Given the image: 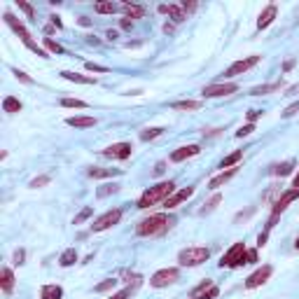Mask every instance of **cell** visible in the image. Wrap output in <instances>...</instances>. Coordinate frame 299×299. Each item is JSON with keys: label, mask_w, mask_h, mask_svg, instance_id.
<instances>
[{"label": "cell", "mask_w": 299, "mask_h": 299, "mask_svg": "<svg viewBox=\"0 0 299 299\" xmlns=\"http://www.w3.org/2000/svg\"><path fill=\"white\" fill-rule=\"evenodd\" d=\"M297 112H299V101H297V103H292V105H288V108L283 110V117H285V119H288V117L297 115Z\"/></svg>", "instance_id": "obj_42"}, {"label": "cell", "mask_w": 299, "mask_h": 299, "mask_svg": "<svg viewBox=\"0 0 299 299\" xmlns=\"http://www.w3.org/2000/svg\"><path fill=\"white\" fill-rule=\"evenodd\" d=\"M218 294H220L218 285H215L213 281H206V283H201L194 292H192V299H215Z\"/></svg>", "instance_id": "obj_13"}, {"label": "cell", "mask_w": 299, "mask_h": 299, "mask_svg": "<svg viewBox=\"0 0 299 299\" xmlns=\"http://www.w3.org/2000/svg\"><path fill=\"white\" fill-rule=\"evenodd\" d=\"M220 201H222V196H220V194H215V196H213V199H211V201H208V203H206V206H203V211H201V213H211V211H213V208H215V206H218V203H220Z\"/></svg>", "instance_id": "obj_41"}, {"label": "cell", "mask_w": 299, "mask_h": 299, "mask_svg": "<svg viewBox=\"0 0 299 299\" xmlns=\"http://www.w3.org/2000/svg\"><path fill=\"white\" fill-rule=\"evenodd\" d=\"M23 259H26V250L19 248L17 253H14V264H23Z\"/></svg>", "instance_id": "obj_47"}, {"label": "cell", "mask_w": 299, "mask_h": 299, "mask_svg": "<svg viewBox=\"0 0 299 299\" xmlns=\"http://www.w3.org/2000/svg\"><path fill=\"white\" fill-rule=\"evenodd\" d=\"M86 70H92V73H108L105 66H98V64H86Z\"/></svg>", "instance_id": "obj_45"}, {"label": "cell", "mask_w": 299, "mask_h": 299, "mask_svg": "<svg viewBox=\"0 0 299 299\" xmlns=\"http://www.w3.org/2000/svg\"><path fill=\"white\" fill-rule=\"evenodd\" d=\"M157 10H159L161 14H168V5H159V7H157Z\"/></svg>", "instance_id": "obj_55"}, {"label": "cell", "mask_w": 299, "mask_h": 299, "mask_svg": "<svg viewBox=\"0 0 299 299\" xmlns=\"http://www.w3.org/2000/svg\"><path fill=\"white\" fill-rule=\"evenodd\" d=\"M45 49L52 54H64V47L58 45V42H54L52 38H45Z\"/></svg>", "instance_id": "obj_35"}, {"label": "cell", "mask_w": 299, "mask_h": 299, "mask_svg": "<svg viewBox=\"0 0 299 299\" xmlns=\"http://www.w3.org/2000/svg\"><path fill=\"white\" fill-rule=\"evenodd\" d=\"M175 192V183H159V185H155V187H150L147 192H145L143 196H140V201H138V208H150V206H155V203H164L168 199V196Z\"/></svg>", "instance_id": "obj_2"}, {"label": "cell", "mask_w": 299, "mask_h": 299, "mask_svg": "<svg viewBox=\"0 0 299 299\" xmlns=\"http://www.w3.org/2000/svg\"><path fill=\"white\" fill-rule=\"evenodd\" d=\"M61 105H64V108H80V110L86 108V103H84V101H80V98H64V101H61Z\"/></svg>", "instance_id": "obj_34"}, {"label": "cell", "mask_w": 299, "mask_h": 299, "mask_svg": "<svg viewBox=\"0 0 299 299\" xmlns=\"http://www.w3.org/2000/svg\"><path fill=\"white\" fill-rule=\"evenodd\" d=\"M294 199H299V190H294V187H290L288 192H283L281 196H278V201L274 203V211H271V218H278V215L285 211V208L290 206V203L294 201Z\"/></svg>", "instance_id": "obj_9"}, {"label": "cell", "mask_w": 299, "mask_h": 299, "mask_svg": "<svg viewBox=\"0 0 299 299\" xmlns=\"http://www.w3.org/2000/svg\"><path fill=\"white\" fill-rule=\"evenodd\" d=\"M92 213H94V208H89V206H86V208H82V211H80V215H75L73 224H82L84 220H89V218H92Z\"/></svg>", "instance_id": "obj_36"}, {"label": "cell", "mask_w": 299, "mask_h": 299, "mask_svg": "<svg viewBox=\"0 0 299 299\" xmlns=\"http://www.w3.org/2000/svg\"><path fill=\"white\" fill-rule=\"evenodd\" d=\"M194 194V187H187V190H180V192H173L171 196H168L166 201H164V208H178L183 201H187L190 196Z\"/></svg>", "instance_id": "obj_14"}, {"label": "cell", "mask_w": 299, "mask_h": 299, "mask_svg": "<svg viewBox=\"0 0 299 299\" xmlns=\"http://www.w3.org/2000/svg\"><path fill=\"white\" fill-rule=\"evenodd\" d=\"M0 288H3V292L10 294L12 290H14V274H12V269H3L0 271Z\"/></svg>", "instance_id": "obj_19"}, {"label": "cell", "mask_w": 299, "mask_h": 299, "mask_svg": "<svg viewBox=\"0 0 299 299\" xmlns=\"http://www.w3.org/2000/svg\"><path fill=\"white\" fill-rule=\"evenodd\" d=\"M241 157H243V152H241V150H236V152H231L229 157H224L220 166H222V168H231V166H236V164L241 161Z\"/></svg>", "instance_id": "obj_28"}, {"label": "cell", "mask_w": 299, "mask_h": 299, "mask_svg": "<svg viewBox=\"0 0 299 299\" xmlns=\"http://www.w3.org/2000/svg\"><path fill=\"white\" fill-rule=\"evenodd\" d=\"M294 248H297V250H299V238H297V241H294Z\"/></svg>", "instance_id": "obj_59"}, {"label": "cell", "mask_w": 299, "mask_h": 299, "mask_svg": "<svg viewBox=\"0 0 299 299\" xmlns=\"http://www.w3.org/2000/svg\"><path fill=\"white\" fill-rule=\"evenodd\" d=\"M49 180H52L49 175H40V178H33V180H31V185H28V187L38 190V187H42V185H49Z\"/></svg>", "instance_id": "obj_39"}, {"label": "cell", "mask_w": 299, "mask_h": 299, "mask_svg": "<svg viewBox=\"0 0 299 299\" xmlns=\"http://www.w3.org/2000/svg\"><path fill=\"white\" fill-rule=\"evenodd\" d=\"M253 131H255V124H246V127H241L236 131V138H246V136H250Z\"/></svg>", "instance_id": "obj_40"}, {"label": "cell", "mask_w": 299, "mask_h": 299, "mask_svg": "<svg viewBox=\"0 0 299 299\" xmlns=\"http://www.w3.org/2000/svg\"><path fill=\"white\" fill-rule=\"evenodd\" d=\"M276 14H278V7L276 5L264 7V12H262V14H259V19H257V28L262 31V28H266V26H271V23H274V19H276Z\"/></svg>", "instance_id": "obj_16"}, {"label": "cell", "mask_w": 299, "mask_h": 299, "mask_svg": "<svg viewBox=\"0 0 299 299\" xmlns=\"http://www.w3.org/2000/svg\"><path fill=\"white\" fill-rule=\"evenodd\" d=\"M171 224L173 222L168 215L157 213V215H150V218L140 220L138 227H136V234L138 236H161V234H166Z\"/></svg>", "instance_id": "obj_1"}, {"label": "cell", "mask_w": 299, "mask_h": 299, "mask_svg": "<svg viewBox=\"0 0 299 299\" xmlns=\"http://www.w3.org/2000/svg\"><path fill=\"white\" fill-rule=\"evenodd\" d=\"M259 115H262V112H257V110H250V112H248V124H255V119H257Z\"/></svg>", "instance_id": "obj_49"}, {"label": "cell", "mask_w": 299, "mask_h": 299, "mask_svg": "<svg viewBox=\"0 0 299 299\" xmlns=\"http://www.w3.org/2000/svg\"><path fill=\"white\" fill-rule=\"evenodd\" d=\"M14 75H17V80L26 82V84H33V80H31V77H28L26 73H21V70H14Z\"/></svg>", "instance_id": "obj_48"}, {"label": "cell", "mask_w": 299, "mask_h": 299, "mask_svg": "<svg viewBox=\"0 0 299 299\" xmlns=\"http://www.w3.org/2000/svg\"><path fill=\"white\" fill-rule=\"evenodd\" d=\"M115 285H117V281H115V278H110V281H103L101 285H96V288H94V292H108V290H112Z\"/></svg>", "instance_id": "obj_38"}, {"label": "cell", "mask_w": 299, "mask_h": 299, "mask_svg": "<svg viewBox=\"0 0 299 299\" xmlns=\"http://www.w3.org/2000/svg\"><path fill=\"white\" fill-rule=\"evenodd\" d=\"M164 133V129L161 127H150V129H145L143 133H140V140H152V138H157V136H161Z\"/></svg>", "instance_id": "obj_33"}, {"label": "cell", "mask_w": 299, "mask_h": 299, "mask_svg": "<svg viewBox=\"0 0 299 299\" xmlns=\"http://www.w3.org/2000/svg\"><path fill=\"white\" fill-rule=\"evenodd\" d=\"M119 168H89V175L92 178H110V175H119Z\"/></svg>", "instance_id": "obj_23"}, {"label": "cell", "mask_w": 299, "mask_h": 299, "mask_svg": "<svg viewBox=\"0 0 299 299\" xmlns=\"http://www.w3.org/2000/svg\"><path fill=\"white\" fill-rule=\"evenodd\" d=\"M292 187H294V190H299V173H297V175H294V183H292Z\"/></svg>", "instance_id": "obj_58"}, {"label": "cell", "mask_w": 299, "mask_h": 299, "mask_svg": "<svg viewBox=\"0 0 299 299\" xmlns=\"http://www.w3.org/2000/svg\"><path fill=\"white\" fill-rule=\"evenodd\" d=\"M49 19H52V23H54V26H56V28H61V26H64V23H61V19H58V17H49Z\"/></svg>", "instance_id": "obj_51"}, {"label": "cell", "mask_w": 299, "mask_h": 299, "mask_svg": "<svg viewBox=\"0 0 299 299\" xmlns=\"http://www.w3.org/2000/svg\"><path fill=\"white\" fill-rule=\"evenodd\" d=\"M122 5H117V3H96L94 5V10L98 12V14H115V12H119Z\"/></svg>", "instance_id": "obj_25"}, {"label": "cell", "mask_w": 299, "mask_h": 299, "mask_svg": "<svg viewBox=\"0 0 299 299\" xmlns=\"http://www.w3.org/2000/svg\"><path fill=\"white\" fill-rule=\"evenodd\" d=\"M259 58L262 56H257V54H253V56H246V58H238V61H234V64L227 68V77H236V75H243V73H248L250 68H255V66L259 64Z\"/></svg>", "instance_id": "obj_5"}, {"label": "cell", "mask_w": 299, "mask_h": 299, "mask_svg": "<svg viewBox=\"0 0 299 299\" xmlns=\"http://www.w3.org/2000/svg\"><path fill=\"white\" fill-rule=\"evenodd\" d=\"M246 253H248V248L243 246V243H234V246H231L229 250L222 255L220 266H229V269L243 266V264H246Z\"/></svg>", "instance_id": "obj_4"}, {"label": "cell", "mask_w": 299, "mask_h": 299, "mask_svg": "<svg viewBox=\"0 0 299 299\" xmlns=\"http://www.w3.org/2000/svg\"><path fill=\"white\" fill-rule=\"evenodd\" d=\"M238 92V84L234 82H227V84H208L203 86V96L206 98H220V96H229V94H236Z\"/></svg>", "instance_id": "obj_8"}, {"label": "cell", "mask_w": 299, "mask_h": 299, "mask_svg": "<svg viewBox=\"0 0 299 299\" xmlns=\"http://www.w3.org/2000/svg\"><path fill=\"white\" fill-rule=\"evenodd\" d=\"M264 243H266V231H264V234H259V238H257V246L259 248L264 246Z\"/></svg>", "instance_id": "obj_50"}, {"label": "cell", "mask_w": 299, "mask_h": 299, "mask_svg": "<svg viewBox=\"0 0 299 299\" xmlns=\"http://www.w3.org/2000/svg\"><path fill=\"white\" fill-rule=\"evenodd\" d=\"M119 218H122V211H119V208H112V211H108V213H103L101 218L94 220L92 231H105V229H110L112 224L119 222Z\"/></svg>", "instance_id": "obj_7"}, {"label": "cell", "mask_w": 299, "mask_h": 299, "mask_svg": "<svg viewBox=\"0 0 299 299\" xmlns=\"http://www.w3.org/2000/svg\"><path fill=\"white\" fill-rule=\"evenodd\" d=\"M271 271H274V269H271L269 264H264V266H262V269H257V271H255V274H250V276L246 278V288H248V290H255V288H259L262 283H266V281H269Z\"/></svg>", "instance_id": "obj_11"}, {"label": "cell", "mask_w": 299, "mask_h": 299, "mask_svg": "<svg viewBox=\"0 0 299 299\" xmlns=\"http://www.w3.org/2000/svg\"><path fill=\"white\" fill-rule=\"evenodd\" d=\"M175 281H178V269H159L157 274H152L150 285L152 288H168Z\"/></svg>", "instance_id": "obj_6"}, {"label": "cell", "mask_w": 299, "mask_h": 299, "mask_svg": "<svg viewBox=\"0 0 299 299\" xmlns=\"http://www.w3.org/2000/svg\"><path fill=\"white\" fill-rule=\"evenodd\" d=\"M66 124H68V127H75V129H89L96 124V117H68Z\"/></svg>", "instance_id": "obj_21"}, {"label": "cell", "mask_w": 299, "mask_h": 299, "mask_svg": "<svg viewBox=\"0 0 299 299\" xmlns=\"http://www.w3.org/2000/svg\"><path fill=\"white\" fill-rule=\"evenodd\" d=\"M131 145L129 143H115V145H110V147H105L103 150V155L108 157V159H119V161H124V159H129L131 157Z\"/></svg>", "instance_id": "obj_10"}, {"label": "cell", "mask_w": 299, "mask_h": 299, "mask_svg": "<svg viewBox=\"0 0 299 299\" xmlns=\"http://www.w3.org/2000/svg\"><path fill=\"white\" fill-rule=\"evenodd\" d=\"M3 110H5V112H19V110H21V101L14 96H7L5 101H3Z\"/></svg>", "instance_id": "obj_27"}, {"label": "cell", "mask_w": 299, "mask_h": 299, "mask_svg": "<svg viewBox=\"0 0 299 299\" xmlns=\"http://www.w3.org/2000/svg\"><path fill=\"white\" fill-rule=\"evenodd\" d=\"M117 38V31H108V40H115Z\"/></svg>", "instance_id": "obj_57"}, {"label": "cell", "mask_w": 299, "mask_h": 299, "mask_svg": "<svg viewBox=\"0 0 299 299\" xmlns=\"http://www.w3.org/2000/svg\"><path fill=\"white\" fill-rule=\"evenodd\" d=\"M61 297H64V290H61V285H56V283L42 285V290H40V299H61Z\"/></svg>", "instance_id": "obj_18"}, {"label": "cell", "mask_w": 299, "mask_h": 299, "mask_svg": "<svg viewBox=\"0 0 299 299\" xmlns=\"http://www.w3.org/2000/svg\"><path fill=\"white\" fill-rule=\"evenodd\" d=\"M201 152V147L199 145H185V147H178L175 152L171 155V161H175V164H180V161L190 159V157H196Z\"/></svg>", "instance_id": "obj_15"}, {"label": "cell", "mask_w": 299, "mask_h": 299, "mask_svg": "<svg viewBox=\"0 0 299 299\" xmlns=\"http://www.w3.org/2000/svg\"><path fill=\"white\" fill-rule=\"evenodd\" d=\"M180 7H183V12L187 14V12H194L196 10V3H192V0H183V5H180Z\"/></svg>", "instance_id": "obj_44"}, {"label": "cell", "mask_w": 299, "mask_h": 299, "mask_svg": "<svg viewBox=\"0 0 299 299\" xmlns=\"http://www.w3.org/2000/svg\"><path fill=\"white\" fill-rule=\"evenodd\" d=\"M75 262H77V250H75V248L64 250V255H61V259H58V264L61 266H73Z\"/></svg>", "instance_id": "obj_24"}, {"label": "cell", "mask_w": 299, "mask_h": 299, "mask_svg": "<svg viewBox=\"0 0 299 299\" xmlns=\"http://www.w3.org/2000/svg\"><path fill=\"white\" fill-rule=\"evenodd\" d=\"M294 168V161H283V164H278V166H274V175H290Z\"/></svg>", "instance_id": "obj_30"}, {"label": "cell", "mask_w": 299, "mask_h": 299, "mask_svg": "<svg viewBox=\"0 0 299 299\" xmlns=\"http://www.w3.org/2000/svg\"><path fill=\"white\" fill-rule=\"evenodd\" d=\"M208 257H211V250H208V248L194 246V248H185V250H180L178 262L183 266H199V264H203Z\"/></svg>", "instance_id": "obj_3"}, {"label": "cell", "mask_w": 299, "mask_h": 299, "mask_svg": "<svg viewBox=\"0 0 299 299\" xmlns=\"http://www.w3.org/2000/svg\"><path fill=\"white\" fill-rule=\"evenodd\" d=\"M281 89V82H274V84H264V86H255L253 92V96H262V94H269V92H278Z\"/></svg>", "instance_id": "obj_31"}, {"label": "cell", "mask_w": 299, "mask_h": 299, "mask_svg": "<svg viewBox=\"0 0 299 299\" xmlns=\"http://www.w3.org/2000/svg\"><path fill=\"white\" fill-rule=\"evenodd\" d=\"M61 77L68 82H77V84H96V77H86V75H80V73H70V70H64Z\"/></svg>", "instance_id": "obj_20"}, {"label": "cell", "mask_w": 299, "mask_h": 299, "mask_svg": "<svg viewBox=\"0 0 299 299\" xmlns=\"http://www.w3.org/2000/svg\"><path fill=\"white\" fill-rule=\"evenodd\" d=\"M3 17H5V23H7V26H10V28L14 31V33H17V35H19V38H21V42H23V45H26V42H31V33H28V31H26V26H23V23L19 21V19L14 17V14H10V12H5Z\"/></svg>", "instance_id": "obj_12"}, {"label": "cell", "mask_w": 299, "mask_h": 299, "mask_svg": "<svg viewBox=\"0 0 299 299\" xmlns=\"http://www.w3.org/2000/svg\"><path fill=\"white\" fill-rule=\"evenodd\" d=\"M17 5H19V10H21V12H26V17H28V19H35V10H33V5H28L26 0H17Z\"/></svg>", "instance_id": "obj_37"}, {"label": "cell", "mask_w": 299, "mask_h": 299, "mask_svg": "<svg viewBox=\"0 0 299 299\" xmlns=\"http://www.w3.org/2000/svg\"><path fill=\"white\" fill-rule=\"evenodd\" d=\"M155 173H157V175H161V173H164V161H161V164H157Z\"/></svg>", "instance_id": "obj_53"}, {"label": "cell", "mask_w": 299, "mask_h": 299, "mask_svg": "<svg viewBox=\"0 0 299 299\" xmlns=\"http://www.w3.org/2000/svg\"><path fill=\"white\" fill-rule=\"evenodd\" d=\"M131 292H133V288H124V290H119V292H115L110 299H129L131 297Z\"/></svg>", "instance_id": "obj_43"}, {"label": "cell", "mask_w": 299, "mask_h": 299, "mask_svg": "<svg viewBox=\"0 0 299 299\" xmlns=\"http://www.w3.org/2000/svg\"><path fill=\"white\" fill-rule=\"evenodd\" d=\"M173 110H199L201 108V101H175L171 103Z\"/></svg>", "instance_id": "obj_26"}, {"label": "cell", "mask_w": 299, "mask_h": 299, "mask_svg": "<svg viewBox=\"0 0 299 299\" xmlns=\"http://www.w3.org/2000/svg\"><path fill=\"white\" fill-rule=\"evenodd\" d=\"M168 17H171L175 23H183L185 19H187V14L183 12V7H178V5H168Z\"/></svg>", "instance_id": "obj_29"}, {"label": "cell", "mask_w": 299, "mask_h": 299, "mask_svg": "<svg viewBox=\"0 0 299 299\" xmlns=\"http://www.w3.org/2000/svg\"><path fill=\"white\" fill-rule=\"evenodd\" d=\"M164 33H173V23H164Z\"/></svg>", "instance_id": "obj_54"}, {"label": "cell", "mask_w": 299, "mask_h": 299, "mask_svg": "<svg viewBox=\"0 0 299 299\" xmlns=\"http://www.w3.org/2000/svg\"><path fill=\"white\" fill-rule=\"evenodd\" d=\"M234 175H236V168H227V171H222L220 175L211 178V183H208V190H220V187H222L224 183H229Z\"/></svg>", "instance_id": "obj_17"}, {"label": "cell", "mask_w": 299, "mask_h": 299, "mask_svg": "<svg viewBox=\"0 0 299 299\" xmlns=\"http://www.w3.org/2000/svg\"><path fill=\"white\" fill-rule=\"evenodd\" d=\"M122 10L127 12V19H140L145 14V7L131 5V3H124V5H122Z\"/></svg>", "instance_id": "obj_22"}, {"label": "cell", "mask_w": 299, "mask_h": 299, "mask_svg": "<svg viewBox=\"0 0 299 299\" xmlns=\"http://www.w3.org/2000/svg\"><path fill=\"white\" fill-rule=\"evenodd\" d=\"M122 28H131V19H122Z\"/></svg>", "instance_id": "obj_52"}, {"label": "cell", "mask_w": 299, "mask_h": 299, "mask_svg": "<svg viewBox=\"0 0 299 299\" xmlns=\"http://www.w3.org/2000/svg\"><path fill=\"white\" fill-rule=\"evenodd\" d=\"M89 23H92V21H89L86 17H80V26H89Z\"/></svg>", "instance_id": "obj_56"}, {"label": "cell", "mask_w": 299, "mask_h": 299, "mask_svg": "<svg viewBox=\"0 0 299 299\" xmlns=\"http://www.w3.org/2000/svg\"><path fill=\"white\" fill-rule=\"evenodd\" d=\"M117 190H119V185L108 183V185H103V187H98V190H96V196H98V199H105L108 194H115Z\"/></svg>", "instance_id": "obj_32"}, {"label": "cell", "mask_w": 299, "mask_h": 299, "mask_svg": "<svg viewBox=\"0 0 299 299\" xmlns=\"http://www.w3.org/2000/svg\"><path fill=\"white\" fill-rule=\"evenodd\" d=\"M257 262V250H248L246 253V264H255Z\"/></svg>", "instance_id": "obj_46"}]
</instances>
